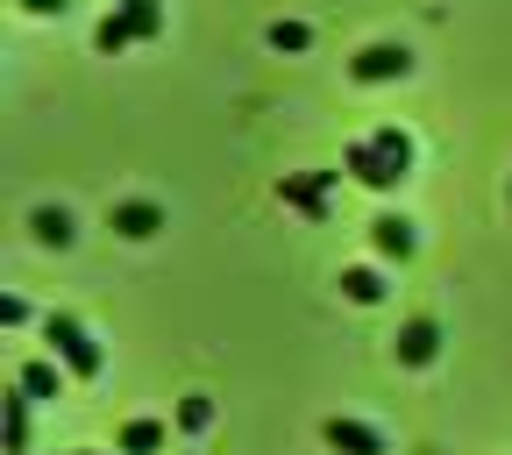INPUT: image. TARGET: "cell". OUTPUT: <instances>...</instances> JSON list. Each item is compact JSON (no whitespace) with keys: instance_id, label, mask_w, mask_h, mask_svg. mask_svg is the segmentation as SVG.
<instances>
[{"instance_id":"1","label":"cell","mask_w":512,"mask_h":455,"mask_svg":"<svg viewBox=\"0 0 512 455\" xmlns=\"http://www.w3.org/2000/svg\"><path fill=\"white\" fill-rule=\"evenodd\" d=\"M43 342H50V356L72 370V377H100L107 370V349L93 342V328H86L79 313H50L43 320Z\"/></svg>"},{"instance_id":"2","label":"cell","mask_w":512,"mask_h":455,"mask_svg":"<svg viewBox=\"0 0 512 455\" xmlns=\"http://www.w3.org/2000/svg\"><path fill=\"white\" fill-rule=\"evenodd\" d=\"M413 72V50H399V43H363L356 57H349V79L356 86H392V79H406Z\"/></svg>"},{"instance_id":"3","label":"cell","mask_w":512,"mask_h":455,"mask_svg":"<svg viewBox=\"0 0 512 455\" xmlns=\"http://www.w3.org/2000/svg\"><path fill=\"white\" fill-rule=\"evenodd\" d=\"M342 164H349V178H363L370 192H399V185H406V171L384 157L370 136H363V143H349V150H342Z\"/></svg>"},{"instance_id":"4","label":"cell","mask_w":512,"mask_h":455,"mask_svg":"<svg viewBox=\"0 0 512 455\" xmlns=\"http://www.w3.org/2000/svg\"><path fill=\"white\" fill-rule=\"evenodd\" d=\"M342 171H306V178H278V200L292 207V214H306V221H328V185H335Z\"/></svg>"},{"instance_id":"5","label":"cell","mask_w":512,"mask_h":455,"mask_svg":"<svg viewBox=\"0 0 512 455\" xmlns=\"http://www.w3.org/2000/svg\"><path fill=\"white\" fill-rule=\"evenodd\" d=\"M370 249L392 256V264H406V256L420 249V228H413L406 214H377V221H370Z\"/></svg>"},{"instance_id":"6","label":"cell","mask_w":512,"mask_h":455,"mask_svg":"<svg viewBox=\"0 0 512 455\" xmlns=\"http://www.w3.org/2000/svg\"><path fill=\"white\" fill-rule=\"evenodd\" d=\"M392 349H399V363H413V370H420V363H434V356H441V320H427V313H420V320H406V328L392 335Z\"/></svg>"},{"instance_id":"7","label":"cell","mask_w":512,"mask_h":455,"mask_svg":"<svg viewBox=\"0 0 512 455\" xmlns=\"http://www.w3.org/2000/svg\"><path fill=\"white\" fill-rule=\"evenodd\" d=\"M320 434H328V448H335V455H384V434H377V427H363V420H349V413H335Z\"/></svg>"},{"instance_id":"8","label":"cell","mask_w":512,"mask_h":455,"mask_svg":"<svg viewBox=\"0 0 512 455\" xmlns=\"http://www.w3.org/2000/svg\"><path fill=\"white\" fill-rule=\"evenodd\" d=\"M107 228L128 235V242H150V235L164 228V207H157V200H121V207L107 214Z\"/></svg>"},{"instance_id":"9","label":"cell","mask_w":512,"mask_h":455,"mask_svg":"<svg viewBox=\"0 0 512 455\" xmlns=\"http://www.w3.org/2000/svg\"><path fill=\"white\" fill-rule=\"evenodd\" d=\"M64 377H72V370H64L57 356H36V363H22V377H15V384H22L29 399H64Z\"/></svg>"},{"instance_id":"10","label":"cell","mask_w":512,"mask_h":455,"mask_svg":"<svg viewBox=\"0 0 512 455\" xmlns=\"http://www.w3.org/2000/svg\"><path fill=\"white\" fill-rule=\"evenodd\" d=\"M29 235H36L43 249H72L79 228H72V214H64V207H36V214H29Z\"/></svg>"},{"instance_id":"11","label":"cell","mask_w":512,"mask_h":455,"mask_svg":"<svg viewBox=\"0 0 512 455\" xmlns=\"http://www.w3.org/2000/svg\"><path fill=\"white\" fill-rule=\"evenodd\" d=\"M114 448H121V455H157V448H164V420H128Z\"/></svg>"},{"instance_id":"12","label":"cell","mask_w":512,"mask_h":455,"mask_svg":"<svg viewBox=\"0 0 512 455\" xmlns=\"http://www.w3.org/2000/svg\"><path fill=\"white\" fill-rule=\"evenodd\" d=\"M93 43H100L107 57H121L128 43H143V36H136V22H128V15L114 8V15H100V29H93Z\"/></svg>"},{"instance_id":"13","label":"cell","mask_w":512,"mask_h":455,"mask_svg":"<svg viewBox=\"0 0 512 455\" xmlns=\"http://www.w3.org/2000/svg\"><path fill=\"white\" fill-rule=\"evenodd\" d=\"M29 392H22V384H15V392H8V455H29Z\"/></svg>"},{"instance_id":"14","label":"cell","mask_w":512,"mask_h":455,"mask_svg":"<svg viewBox=\"0 0 512 455\" xmlns=\"http://www.w3.org/2000/svg\"><path fill=\"white\" fill-rule=\"evenodd\" d=\"M342 299H356V306H377V299H384V278H377L370 264H349V271H342Z\"/></svg>"},{"instance_id":"15","label":"cell","mask_w":512,"mask_h":455,"mask_svg":"<svg viewBox=\"0 0 512 455\" xmlns=\"http://www.w3.org/2000/svg\"><path fill=\"white\" fill-rule=\"evenodd\" d=\"M121 15L136 22V36H143V43H157V36H164V0H121Z\"/></svg>"},{"instance_id":"16","label":"cell","mask_w":512,"mask_h":455,"mask_svg":"<svg viewBox=\"0 0 512 455\" xmlns=\"http://www.w3.org/2000/svg\"><path fill=\"white\" fill-rule=\"evenodd\" d=\"M178 427H185V434H207V427H214V399H207V392L178 399Z\"/></svg>"},{"instance_id":"17","label":"cell","mask_w":512,"mask_h":455,"mask_svg":"<svg viewBox=\"0 0 512 455\" xmlns=\"http://www.w3.org/2000/svg\"><path fill=\"white\" fill-rule=\"evenodd\" d=\"M370 143H377L384 157H392L399 171H413V136H406V128H377V136H370Z\"/></svg>"},{"instance_id":"18","label":"cell","mask_w":512,"mask_h":455,"mask_svg":"<svg viewBox=\"0 0 512 455\" xmlns=\"http://www.w3.org/2000/svg\"><path fill=\"white\" fill-rule=\"evenodd\" d=\"M271 50H313V29L306 22H271Z\"/></svg>"},{"instance_id":"19","label":"cell","mask_w":512,"mask_h":455,"mask_svg":"<svg viewBox=\"0 0 512 455\" xmlns=\"http://www.w3.org/2000/svg\"><path fill=\"white\" fill-rule=\"evenodd\" d=\"M0 320H8V328H29V299H0Z\"/></svg>"},{"instance_id":"20","label":"cell","mask_w":512,"mask_h":455,"mask_svg":"<svg viewBox=\"0 0 512 455\" xmlns=\"http://www.w3.org/2000/svg\"><path fill=\"white\" fill-rule=\"evenodd\" d=\"M22 8H29V15H64L72 0H22Z\"/></svg>"},{"instance_id":"21","label":"cell","mask_w":512,"mask_h":455,"mask_svg":"<svg viewBox=\"0 0 512 455\" xmlns=\"http://www.w3.org/2000/svg\"><path fill=\"white\" fill-rule=\"evenodd\" d=\"M79 455H107V448H79ZM114 455H121V448H114Z\"/></svg>"}]
</instances>
